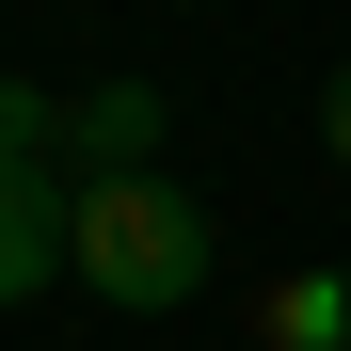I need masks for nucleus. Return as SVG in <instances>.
<instances>
[{
    "instance_id": "nucleus-5",
    "label": "nucleus",
    "mask_w": 351,
    "mask_h": 351,
    "mask_svg": "<svg viewBox=\"0 0 351 351\" xmlns=\"http://www.w3.org/2000/svg\"><path fill=\"white\" fill-rule=\"evenodd\" d=\"M0 160H64V96H32V80H0Z\"/></svg>"
},
{
    "instance_id": "nucleus-4",
    "label": "nucleus",
    "mask_w": 351,
    "mask_h": 351,
    "mask_svg": "<svg viewBox=\"0 0 351 351\" xmlns=\"http://www.w3.org/2000/svg\"><path fill=\"white\" fill-rule=\"evenodd\" d=\"M256 335L271 351H351V271H271L256 287Z\"/></svg>"
},
{
    "instance_id": "nucleus-2",
    "label": "nucleus",
    "mask_w": 351,
    "mask_h": 351,
    "mask_svg": "<svg viewBox=\"0 0 351 351\" xmlns=\"http://www.w3.org/2000/svg\"><path fill=\"white\" fill-rule=\"evenodd\" d=\"M64 223H80V192L48 160H0V304H32V287H64Z\"/></svg>"
},
{
    "instance_id": "nucleus-1",
    "label": "nucleus",
    "mask_w": 351,
    "mask_h": 351,
    "mask_svg": "<svg viewBox=\"0 0 351 351\" xmlns=\"http://www.w3.org/2000/svg\"><path fill=\"white\" fill-rule=\"evenodd\" d=\"M64 271L96 287V304H128V319H176L208 287V208L176 192L160 160H112L80 176V223H64Z\"/></svg>"
},
{
    "instance_id": "nucleus-3",
    "label": "nucleus",
    "mask_w": 351,
    "mask_h": 351,
    "mask_svg": "<svg viewBox=\"0 0 351 351\" xmlns=\"http://www.w3.org/2000/svg\"><path fill=\"white\" fill-rule=\"evenodd\" d=\"M64 160H96V176H112V160H160V96H144V80L64 96Z\"/></svg>"
},
{
    "instance_id": "nucleus-6",
    "label": "nucleus",
    "mask_w": 351,
    "mask_h": 351,
    "mask_svg": "<svg viewBox=\"0 0 351 351\" xmlns=\"http://www.w3.org/2000/svg\"><path fill=\"white\" fill-rule=\"evenodd\" d=\"M319 144H335V160H351V64H335V80H319Z\"/></svg>"
}]
</instances>
